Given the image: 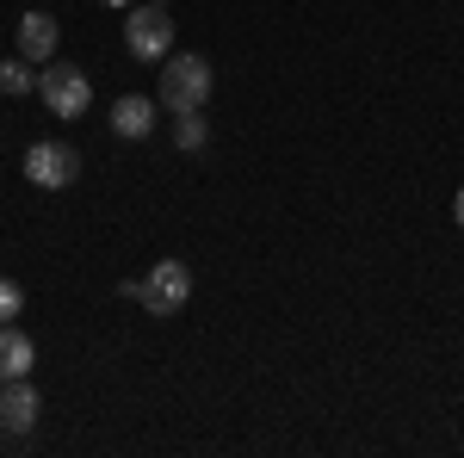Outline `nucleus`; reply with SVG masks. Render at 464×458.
I'll return each mask as SVG.
<instances>
[{
    "mask_svg": "<svg viewBox=\"0 0 464 458\" xmlns=\"http://www.w3.org/2000/svg\"><path fill=\"white\" fill-rule=\"evenodd\" d=\"M211 63L205 56H161V87H155V106H168L179 118V112H205V100H211Z\"/></svg>",
    "mask_w": 464,
    "mask_h": 458,
    "instance_id": "nucleus-1",
    "label": "nucleus"
},
{
    "mask_svg": "<svg viewBox=\"0 0 464 458\" xmlns=\"http://www.w3.org/2000/svg\"><path fill=\"white\" fill-rule=\"evenodd\" d=\"M106 6H118V13H130V6H137V0H106Z\"/></svg>",
    "mask_w": 464,
    "mask_h": 458,
    "instance_id": "nucleus-14",
    "label": "nucleus"
},
{
    "mask_svg": "<svg viewBox=\"0 0 464 458\" xmlns=\"http://www.w3.org/2000/svg\"><path fill=\"white\" fill-rule=\"evenodd\" d=\"M155 6H168V0H155Z\"/></svg>",
    "mask_w": 464,
    "mask_h": 458,
    "instance_id": "nucleus-15",
    "label": "nucleus"
},
{
    "mask_svg": "<svg viewBox=\"0 0 464 458\" xmlns=\"http://www.w3.org/2000/svg\"><path fill=\"white\" fill-rule=\"evenodd\" d=\"M0 93L6 100H25V93H37V74L25 56H13V63H0Z\"/></svg>",
    "mask_w": 464,
    "mask_h": 458,
    "instance_id": "nucleus-11",
    "label": "nucleus"
},
{
    "mask_svg": "<svg viewBox=\"0 0 464 458\" xmlns=\"http://www.w3.org/2000/svg\"><path fill=\"white\" fill-rule=\"evenodd\" d=\"M37 100L50 106V118H87V112H93V81H87V69L50 56V63L37 69Z\"/></svg>",
    "mask_w": 464,
    "mask_h": 458,
    "instance_id": "nucleus-2",
    "label": "nucleus"
},
{
    "mask_svg": "<svg viewBox=\"0 0 464 458\" xmlns=\"http://www.w3.org/2000/svg\"><path fill=\"white\" fill-rule=\"evenodd\" d=\"M186 297H192V267H186V260H155L137 304H143L149 317H179Z\"/></svg>",
    "mask_w": 464,
    "mask_h": 458,
    "instance_id": "nucleus-4",
    "label": "nucleus"
},
{
    "mask_svg": "<svg viewBox=\"0 0 464 458\" xmlns=\"http://www.w3.org/2000/svg\"><path fill=\"white\" fill-rule=\"evenodd\" d=\"M25 180L44 186V192H63L81 180V155H74L69 142H32L25 149Z\"/></svg>",
    "mask_w": 464,
    "mask_h": 458,
    "instance_id": "nucleus-5",
    "label": "nucleus"
},
{
    "mask_svg": "<svg viewBox=\"0 0 464 458\" xmlns=\"http://www.w3.org/2000/svg\"><path fill=\"white\" fill-rule=\"evenodd\" d=\"M37 415H44L37 385L32 378H6V385H0V434H32Z\"/></svg>",
    "mask_w": 464,
    "mask_h": 458,
    "instance_id": "nucleus-6",
    "label": "nucleus"
},
{
    "mask_svg": "<svg viewBox=\"0 0 464 458\" xmlns=\"http://www.w3.org/2000/svg\"><path fill=\"white\" fill-rule=\"evenodd\" d=\"M155 100H149V93H124V100H118V106H111V131H118V137L124 142H143L149 131H155Z\"/></svg>",
    "mask_w": 464,
    "mask_h": 458,
    "instance_id": "nucleus-9",
    "label": "nucleus"
},
{
    "mask_svg": "<svg viewBox=\"0 0 464 458\" xmlns=\"http://www.w3.org/2000/svg\"><path fill=\"white\" fill-rule=\"evenodd\" d=\"M56 44H63V25H56L50 13H25V19H19V56H25V63L44 69V63L56 56Z\"/></svg>",
    "mask_w": 464,
    "mask_h": 458,
    "instance_id": "nucleus-7",
    "label": "nucleus"
},
{
    "mask_svg": "<svg viewBox=\"0 0 464 458\" xmlns=\"http://www.w3.org/2000/svg\"><path fill=\"white\" fill-rule=\"evenodd\" d=\"M452 217H459V229H464V186H459V199H452Z\"/></svg>",
    "mask_w": 464,
    "mask_h": 458,
    "instance_id": "nucleus-13",
    "label": "nucleus"
},
{
    "mask_svg": "<svg viewBox=\"0 0 464 458\" xmlns=\"http://www.w3.org/2000/svg\"><path fill=\"white\" fill-rule=\"evenodd\" d=\"M124 50L137 56V63H161L168 50H174V13L168 6H130L124 13Z\"/></svg>",
    "mask_w": 464,
    "mask_h": 458,
    "instance_id": "nucleus-3",
    "label": "nucleus"
},
{
    "mask_svg": "<svg viewBox=\"0 0 464 458\" xmlns=\"http://www.w3.org/2000/svg\"><path fill=\"white\" fill-rule=\"evenodd\" d=\"M211 142V124H205V112H179L174 118V149L179 155H198Z\"/></svg>",
    "mask_w": 464,
    "mask_h": 458,
    "instance_id": "nucleus-10",
    "label": "nucleus"
},
{
    "mask_svg": "<svg viewBox=\"0 0 464 458\" xmlns=\"http://www.w3.org/2000/svg\"><path fill=\"white\" fill-rule=\"evenodd\" d=\"M32 365H37V341L19 322H0V385L6 378H32Z\"/></svg>",
    "mask_w": 464,
    "mask_h": 458,
    "instance_id": "nucleus-8",
    "label": "nucleus"
},
{
    "mask_svg": "<svg viewBox=\"0 0 464 458\" xmlns=\"http://www.w3.org/2000/svg\"><path fill=\"white\" fill-rule=\"evenodd\" d=\"M25 310V291H19V279H0V322H13Z\"/></svg>",
    "mask_w": 464,
    "mask_h": 458,
    "instance_id": "nucleus-12",
    "label": "nucleus"
}]
</instances>
